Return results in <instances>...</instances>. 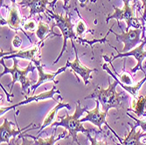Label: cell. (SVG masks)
<instances>
[{"label": "cell", "instance_id": "20", "mask_svg": "<svg viewBox=\"0 0 146 145\" xmlns=\"http://www.w3.org/2000/svg\"><path fill=\"white\" fill-rule=\"evenodd\" d=\"M50 34H52L54 36H59L58 34L52 32V28L49 27V25L43 21H39L38 24L37 30L35 31V35L38 39V43H44V40L50 36Z\"/></svg>", "mask_w": 146, "mask_h": 145}, {"label": "cell", "instance_id": "5", "mask_svg": "<svg viewBox=\"0 0 146 145\" xmlns=\"http://www.w3.org/2000/svg\"><path fill=\"white\" fill-rule=\"evenodd\" d=\"M135 6L136 4H130L129 0H123V8H117L113 6L115 11L113 14L110 15L106 19V22L109 23L110 19H116L118 21L124 20L127 24L126 31H129L130 27H133V29H140L143 28V24L139 22V19L136 17L135 14Z\"/></svg>", "mask_w": 146, "mask_h": 145}, {"label": "cell", "instance_id": "31", "mask_svg": "<svg viewBox=\"0 0 146 145\" xmlns=\"http://www.w3.org/2000/svg\"><path fill=\"white\" fill-rule=\"evenodd\" d=\"M116 145H120V144H116Z\"/></svg>", "mask_w": 146, "mask_h": 145}, {"label": "cell", "instance_id": "16", "mask_svg": "<svg viewBox=\"0 0 146 145\" xmlns=\"http://www.w3.org/2000/svg\"><path fill=\"white\" fill-rule=\"evenodd\" d=\"M7 24L9 27L14 31H18L20 28V25L22 24L23 19L20 17L19 11L16 5V3H14V0L11 1V6L9 11V14L7 18Z\"/></svg>", "mask_w": 146, "mask_h": 145}, {"label": "cell", "instance_id": "4", "mask_svg": "<svg viewBox=\"0 0 146 145\" xmlns=\"http://www.w3.org/2000/svg\"><path fill=\"white\" fill-rule=\"evenodd\" d=\"M12 60H13V66H12V68H9L5 64V60L1 58V61L0 62H1V65L4 67V71H3V73H1V74H0V77L2 78L4 75H5L7 73L11 74L12 76V81H11V84L10 85L11 86L10 94L11 93L14 84L16 82H19L21 85L23 95H25V93H26V91H27V89L29 87L31 88L34 85L35 81L31 80V79H29L27 76L30 73H33L34 71V69L36 68V66L33 65V62H30V64L25 69H20L18 65V63H19L18 60H16V59H12Z\"/></svg>", "mask_w": 146, "mask_h": 145}, {"label": "cell", "instance_id": "26", "mask_svg": "<svg viewBox=\"0 0 146 145\" xmlns=\"http://www.w3.org/2000/svg\"><path fill=\"white\" fill-rule=\"evenodd\" d=\"M128 116H129V117L131 118V119H133V120L137 122V123L134 125L135 128L140 127L143 133L146 132V121H141V120H139V119H137V118H135L134 116H132V115H129V114H128Z\"/></svg>", "mask_w": 146, "mask_h": 145}, {"label": "cell", "instance_id": "11", "mask_svg": "<svg viewBox=\"0 0 146 145\" xmlns=\"http://www.w3.org/2000/svg\"><path fill=\"white\" fill-rule=\"evenodd\" d=\"M60 90L57 89V87L55 85L52 86V89L49 90V91H46V92H43V93H40L38 94V95H33V96H29V97H25V99L17 104H14L12 105L11 107H1V109H0V115L1 117L9 110H11V109H14L15 108H18L19 106H22V105H26V104H29V103H32V102H38V101H45V100H48V99H52L55 101V99L54 98V95H60Z\"/></svg>", "mask_w": 146, "mask_h": 145}, {"label": "cell", "instance_id": "8", "mask_svg": "<svg viewBox=\"0 0 146 145\" xmlns=\"http://www.w3.org/2000/svg\"><path fill=\"white\" fill-rule=\"evenodd\" d=\"M113 33L118 41H121L124 44V46L122 50V52H129L132 49L136 48V46L138 44H141L143 39L141 38V34L143 33L142 28L140 29H131L127 31L126 32H123L122 34H118L116 32H114L112 29L110 30L109 33Z\"/></svg>", "mask_w": 146, "mask_h": 145}, {"label": "cell", "instance_id": "30", "mask_svg": "<svg viewBox=\"0 0 146 145\" xmlns=\"http://www.w3.org/2000/svg\"><path fill=\"white\" fill-rule=\"evenodd\" d=\"M144 21H145V24H146V19H144Z\"/></svg>", "mask_w": 146, "mask_h": 145}, {"label": "cell", "instance_id": "17", "mask_svg": "<svg viewBox=\"0 0 146 145\" xmlns=\"http://www.w3.org/2000/svg\"><path fill=\"white\" fill-rule=\"evenodd\" d=\"M129 125L131 127V130L129 131V133L128 134V136L123 139L120 142L121 143H119L120 145H145V143L141 142L140 140L143 137L146 136V133H143L142 129H140L139 131H136V128L134 127V125H132L130 123H129Z\"/></svg>", "mask_w": 146, "mask_h": 145}, {"label": "cell", "instance_id": "13", "mask_svg": "<svg viewBox=\"0 0 146 145\" xmlns=\"http://www.w3.org/2000/svg\"><path fill=\"white\" fill-rule=\"evenodd\" d=\"M33 123H31L30 125L26 126L23 128H19V129H13L11 128V126L13 125V123L10 121H8L6 118L4 119V122L3 124L0 126V135H1V143L6 142L8 144H11V138L12 139H16L18 138L21 134L25 133V129H28V128H30Z\"/></svg>", "mask_w": 146, "mask_h": 145}, {"label": "cell", "instance_id": "1", "mask_svg": "<svg viewBox=\"0 0 146 145\" xmlns=\"http://www.w3.org/2000/svg\"><path fill=\"white\" fill-rule=\"evenodd\" d=\"M102 68L107 71L110 75H111L114 79L115 81L113 83H110L109 81V87L107 89H103L102 87L97 86L96 89L92 92V93L86 96L84 99L88 100V99H96L99 101V102L102 105V111L109 113L110 109H120L123 108V101L124 100V96L121 94H119L116 92V87L119 85L120 81L117 79L115 75L113 74V73L108 68V64L105 63L102 65Z\"/></svg>", "mask_w": 146, "mask_h": 145}, {"label": "cell", "instance_id": "7", "mask_svg": "<svg viewBox=\"0 0 146 145\" xmlns=\"http://www.w3.org/2000/svg\"><path fill=\"white\" fill-rule=\"evenodd\" d=\"M44 46V43H37L34 46L27 50L11 51V52H1L0 56L2 59H21L29 60L30 62H36L40 60V49Z\"/></svg>", "mask_w": 146, "mask_h": 145}, {"label": "cell", "instance_id": "14", "mask_svg": "<svg viewBox=\"0 0 146 145\" xmlns=\"http://www.w3.org/2000/svg\"><path fill=\"white\" fill-rule=\"evenodd\" d=\"M59 98H60V101H57V105H56V106H54V109H52L46 115V116L45 117V119H44V121H43L42 125L40 126V128H39V131H38V133L37 137H38V136L41 134V132H42V131H43L46 127L51 126L52 123H54V122H55L54 120H55L56 115H57V113H58L59 110H60L61 109H64V108H66L68 110H70V109H71V107H70V105H69V104H68V103H63V102L61 101L62 98H61L60 96H59Z\"/></svg>", "mask_w": 146, "mask_h": 145}, {"label": "cell", "instance_id": "27", "mask_svg": "<svg viewBox=\"0 0 146 145\" xmlns=\"http://www.w3.org/2000/svg\"><path fill=\"white\" fill-rule=\"evenodd\" d=\"M21 45H22V38L18 34H16L14 38L12 39V46L16 49H19L21 47Z\"/></svg>", "mask_w": 146, "mask_h": 145}, {"label": "cell", "instance_id": "18", "mask_svg": "<svg viewBox=\"0 0 146 145\" xmlns=\"http://www.w3.org/2000/svg\"><path fill=\"white\" fill-rule=\"evenodd\" d=\"M56 127L54 128V130H52V133L50 137L48 138H38L36 136H33L32 135H26L25 133L21 134V136H25V137H30L32 139H33L34 141V145H54L56 142H58L59 140L62 139V138H68V136H66V131H64L63 133H61L60 135L58 136V137H56Z\"/></svg>", "mask_w": 146, "mask_h": 145}, {"label": "cell", "instance_id": "3", "mask_svg": "<svg viewBox=\"0 0 146 145\" xmlns=\"http://www.w3.org/2000/svg\"><path fill=\"white\" fill-rule=\"evenodd\" d=\"M46 12L50 14V17L52 19H54V24L52 25V30H54V28L55 26L60 30L62 37H63V45H62V48H61V52L60 55L57 57V59L54 60V62L52 64H56L60 58L62 57V55L64 54V52H67V43L68 40H71V42H74V40H77L79 43H81V40L80 38H78V37L76 36L75 31H74V26L71 22V17L68 15V13L67 12L66 14H58V13H54L52 10L50 9H46Z\"/></svg>", "mask_w": 146, "mask_h": 145}, {"label": "cell", "instance_id": "29", "mask_svg": "<svg viewBox=\"0 0 146 145\" xmlns=\"http://www.w3.org/2000/svg\"><path fill=\"white\" fill-rule=\"evenodd\" d=\"M143 3V17L142 19L144 20L146 19V0H141Z\"/></svg>", "mask_w": 146, "mask_h": 145}, {"label": "cell", "instance_id": "28", "mask_svg": "<svg viewBox=\"0 0 146 145\" xmlns=\"http://www.w3.org/2000/svg\"><path fill=\"white\" fill-rule=\"evenodd\" d=\"M58 1V0H52V2H50L49 3V5H51V7H52V10H54V5H55V4H56V2ZM63 2H64V5H63V7L64 8H67L68 7V3H69V0H63Z\"/></svg>", "mask_w": 146, "mask_h": 145}, {"label": "cell", "instance_id": "6", "mask_svg": "<svg viewBox=\"0 0 146 145\" xmlns=\"http://www.w3.org/2000/svg\"><path fill=\"white\" fill-rule=\"evenodd\" d=\"M145 45H146V38H143V42H142L138 46H137V47L134 48V49H132V50H130V51H129V52H120L115 47H114V49L116 50V52H118V54H117V55L113 56V57H111V58H108L107 56L103 55L102 58H104V60H105L106 62H110V63H111L113 60H116V59H119V58H123V57H129V56H132V57H134V58L137 60V66H136V67H135L134 68H132V69H131V73H136L137 71L141 70V71L146 75V73H145V71H144L143 68V60L146 58V51L143 50V47H144Z\"/></svg>", "mask_w": 146, "mask_h": 145}, {"label": "cell", "instance_id": "25", "mask_svg": "<svg viewBox=\"0 0 146 145\" xmlns=\"http://www.w3.org/2000/svg\"><path fill=\"white\" fill-rule=\"evenodd\" d=\"M86 135H87L88 140L90 141V144L91 145H109V143L107 142H105V141H98L96 136H91L90 133H88Z\"/></svg>", "mask_w": 146, "mask_h": 145}, {"label": "cell", "instance_id": "21", "mask_svg": "<svg viewBox=\"0 0 146 145\" xmlns=\"http://www.w3.org/2000/svg\"><path fill=\"white\" fill-rule=\"evenodd\" d=\"M146 81V75H145V77L143 79V80L141 81H139L138 83H137L136 85H133V86H126V85H123V84H119V85H121V87L123 88V89H125L129 94H130V95H132L133 96V98H137L138 95H137V94H138V91H139V89L142 87V86L143 85V83Z\"/></svg>", "mask_w": 146, "mask_h": 145}, {"label": "cell", "instance_id": "19", "mask_svg": "<svg viewBox=\"0 0 146 145\" xmlns=\"http://www.w3.org/2000/svg\"><path fill=\"white\" fill-rule=\"evenodd\" d=\"M146 96L138 95L137 98H133L131 102V108L128 111H133L137 117H146Z\"/></svg>", "mask_w": 146, "mask_h": 145}, {"label": "cell", "instance_id": "23", "mask_svg": "<svg viewBox=\"0 0 146 145\" xmlns=\"http://www.w3.org/2000/svg\"><path fill=\"white\" fill-rule=\"evenodd\" d=\"M11 145H34V141H30L27 137L19 136L16 139H12Z\"/></svg>", "mask_w": 146, "mask_h": 145}, {"label": "cell", "instance_id": "9", "mask_svg": "<svg viewBox=\"0 0 146 145\" xmlns=\"http://www.w3.org/2000/svg\"><path fill=\"white\" fill-rule=\"evenodd\" d=\"M96 106L95 109H93L91 111L88 110L87 111V115L85 117H82V118L81 122H89L93 123L95 126H96L100 129L101 132H102V125H106V126L108 127V128L110 130L112 131V133L115 135V136L121 142L122 141V138L119 137V136L111 128V127L108 124V122H106V117H107V115H108V113L100 110V102H99V101L96 100Z\"/></svg>", "mask_w": 146, "mask_h": 145}, {"label": "cell", "instance_id": "2", "mask_svg": "<svg viewBox=\"0 0 146 145\" xmlns=\"http://www.w3.org/2000/svg\"><path fill=\"white\" fill-rule=\"evenodd\" d=\"M88 109L87 107L82 108L81 107V102L80 101H76V107L74 115H70L68 113H66L65 116H58L60 119V122H54L51 126L52 127H63L66 130L68 131V137H72V143L76 142L77 145H81L78 138H77V133L82 132L84 134H88L90 132L95 131L96 132V130L94 128L91 129H87L82 126V122L80 120V117L82 115L84 112H87ZM99 133V132H96Z\"/></svg>", "mask_w": 146, "mask_h": 145}, {"label": "cell", "instance_id": "22", "mask_svg": "<svg viewBox=\"0 0 146 145\" xmlns=\"http://www.w3.org/2000/svg\"><path fill=\"white\" fill-rule=\"evenodd\" d=\"M116 76L118 77L117 79L119 80V81H120L121 84L126 85V86H133V80H132V78L130 77V75L128 73L123 72L121 75L116 73Z\"/></svg>", "mask_w": 146, "mask_h": 145}, {"label": "cell", "instance_id": "10", "mask_svg": "<svg viewBox=\"0 0 146 145\" xmlns=\"http://www.w3.org/2000/svg\"><path fill=\"white\" fill-rule=\"evenodd\" d=\"M34 65L36 66V68L38 70V81L36 82V84H34L31 88H32V95L35 94V91L37 90V88L48 81H52L54 82L55 84H59L58 81H55V77L59 74H60L61 73L65 72L66 70L68 69V65L66 64L65 67L59 68L57 71L55 72H52V73H46L44 72V68H45V65H43L40 61V60H37L36 62H34Z\"/></svg>", "mask_w": 146, "mask_h": 145}, {"label": "cell", "instance_id": "15", "mask_svg": "<svg viewBox=\"0 0 146 145\" xmlns=\"http://www.w3.org/2000/svg\"><path fill=\"white\" fill-rule=\"evenodd\" d=\"M18 5L22 6H27L30 9V17L33 15L45 13L46 11V5H49L48 0H21Z\"/></svg>", "mask_w": 146, "mask_h": 145}, {"label": "cell", "instance_id": "24", "mask_svg": "<svg viewBox=\"0 0 146 145\" xmlns=\"http://www.w3.org/2000/svg\"><path fill=\"white\" fill-rule=\"evenodd\" d=\"M38 24L34 19H29L23 24V29L27 32H35L37 30Z\"/></svg>", "mask_w": 146, "mask_h": 145}, {"label": "cell", "instance_id": "12", "mask_svg": "<svg viewBox=\"0 0 146 145\" xmlns=\"http://www.w3.org/2000/svg\"><path fill=\"white\" fill-rule=\"evenodd\" d=\"M72 46L74 48V54H75V59L74 61L70 62L69 60H68L67 64L68 65V68H71V71H73L76 75H79L82 79V81L84 82L85 86H88L90 82V79H92V73L93 72H97L96 68H86L81 63L78 57V52L77 49L75 47V46L74 45V42H72Z\"/></svg>", "mask_w": 146, "mask_h": 145}]
</instances>
